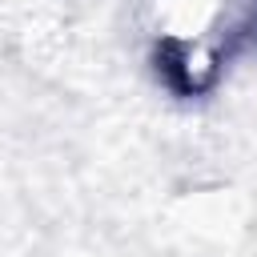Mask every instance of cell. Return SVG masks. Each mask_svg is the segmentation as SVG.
I'll return each instance as SVG.
<instances>
[{"label": "cell", "mask_w": 257, "mask_h": 257, "mask_svg": "<svg viewBox=\"0 0 257 257\" xmlns=\"http://www.w3.org/2000/svg\"><path fill=\"white\" fill-rule=\"evenodd\" d=\"M145 32L157 80L177 96H205L237 56L257 52V0H149Z\"/></svg>", "instance_id": "cell-1"}]
</instances>
